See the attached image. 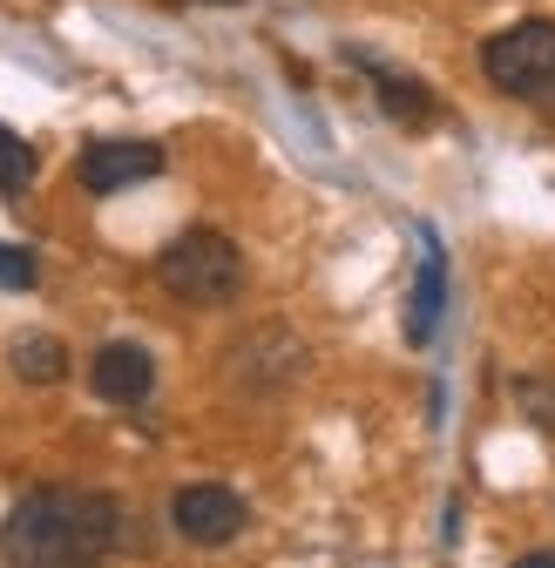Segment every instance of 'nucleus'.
Instances as JSON below:
<instances>
[{
  "mask_svg": "<svg viewBox=\"0 0 555 568\" xmlns=\"http://www.w3.org/2000/svg\"><path fill=\"white\" fill-rule=\"evenodd\" d=\"M129 535V515L102 487H34L0 521L8 568H102Z\"/></svg>",
  "mask_w": 555,
  "mask_h": 568,
  "instance_id": "obj_1",
  "label": "nucleus"
},
{
  "mask_svg": "<svg viewBox=\"0 0 555 568\" xmlns=\"http://www.w3.org/2000/svg\"><path fill=\"white\" fill-rule=\"evenodd\" d=\"M157 284H163L176 305H203V312L231 305L244 292V251L224 231L196 224V231H183V237H170L157 251Z\"/></svg>",
  "mask_w": 555,
  "mask_h": 568,
  "instance_id": "obj_2",
  "label": "nucleus"
},
{
  "mask_svg": "<svg viewBox=\"0 0 555 568\" xmlns=\"http://www.w3.org/2000/svg\"><path fill=\"white\" fill-rule=\"evenodd\" d=\"M481 75H488L502 95H548L555 89V21L528 14V21H508L502 34L481 41Z\"/></svg>",
  "mask_w": 555,
  "mask_h": 568,
  "instance_id": "obj_3",
  "label": "nucleus"
},
{
  "mask_svg": "<svg viewBox=\"0 0 555 568\" xmlns=\"http://www.w3.org/2000/svg\"><path fill=\"white\" fill-rule=\"evenodd\" d=\"M170 528L196 548H224L251 528V508H244V494L238 487H218V480H190L170 494Z\"/></svg>",
  "mask_w": 555,
  "mask_h": 568,
  "instance_id": "obj_4",
  "label": "nucleus"
},
{
  "mask_svg": "<svg viewBox=\"0 0 555 568\" xmlns=\"http://www.w3.org/2000/svg\"><path fill=\"white\" fill-rule=\"evenodd\" d=\"M75 176H82L89 196H115V190H129V183H150V176H163V142L102 135V142H89V150H82Z\"/></svg>",
  "mask_w": 555,
  "mask_h": 568,
  "instance_id": "obj_5",
  "label": "nucleus"
},
{
  "mask_svg": "<svg viewBox=\"0 0 555 568\" xmlns=\"http://www.w3.org/2000/svg\"><path fill=\"white\" fill-rule=\"evenodd\" d=\"M299 366H305V345H299L285 325H258L251 338L231 345V379L251 386V393H271V386L299 379Z\"/></svg>",
  "mask_w": 555,
  "mask_h": 568,
  "instance_id": "obj_6",
  "label": "nucleus"
},
{
  "mask_svg": "<svg viewBox=\"0 0 555 568\" xmlns=\"http://www.w3.org/2000/svg\"><path fill=\"white\" fill-rule=\"evenodd\" d=\"M89 386L109 406H143L157 393V359H150L143 345H129V338H109L95 359H89Z\"/></svg>",
  "mask_w": 555,
  "mask_h": 568,
  "instance_id": "obj_7",
  "label": "nucleus"
},
{
  "mask_svg": "<svg viewBox=\"0 0 555 568\" xmlns=\"http://www.w3.org/2000/svg\"><path fill=\"white\" fill-rule=\"evenodd\" d=\"M441 312H447V251L427 231L421 237V277H413V292H406V345H434Z\"/></svg>",
  "mask_w": 555,
  "mask_h": 568,
  "instance_id": "obj_8",
  "label": "nucleus"
},
{
  "mask_svg": "<svg viewBox=\"0 0 555 568\" xmlns=\"http://www.w3.org/2000/svg\"><path fill=\"white\" fill-rule=\"evenodd\" d=\"M353 61L373 75V95H380L386 122H400V129H427V122H441V102H434V89H427V82L393 75V68H380L373 54H353Z\"/></svg>",
  "mask_w": 555,
  "mask_h": 568,
  "instance_id": "obj_9",
  "label": "nucleus"
},
{
  "mask_svg": "<svg viewBox=\"0 0 555 568\" xmlns=\"http://www.w3.org/2000/svg\"><path fill=\"white\" fill-rule=\"evenodd\" d=\"M8 366H14V379H28V386H61V379H68V345H61L54 332H21V338L8 345Z\"/></svg>",
  "mask_w": 555,
  "mask_h": 568,
  "instance_id": "obj_10",
  "label": "nucleus"
},
{
  "mask_svg": "<svg viewBox=\"0 0 555 568\" xmlns=\"http://www.w3.org/2000/svg\"><path fill=\"white\" fill-rule=\"evenodd\" d=\"M34 170H41L34 142H21L8 122H0V190H28V183H34Z\"/></svg>",
  "mask_w": 555,
  "mask_h": 568,
  "instance_id": "obj_11",
  "label": "nucleus"
},
{
  "mask_svg": "<svg viewBox=\"0 0 555 568\" xmlns=\"http://www.w3.org/2000/svg\"><path fill=\"white\" fill-rule=\"evenodd\" d=\"M515 406H522V419L535 434L555 440V379H515Z\"/></svg>",
  "mask_w": 555,
  "mask_h": 568,
  "instance_id": "obj_12",
  "label": "nucleus"
},
{
  "mask_svg": "<svg viewBox=\"0 0 555 568\" xmlns=\"http://www.w3.org/2000/svg\"><path fill=\"white\" fill-rule=\"evenodd\" d=\"M34 277H41V264H34L28 251L0 244V284H8V292H34Z\"/></svg>",
  "mask_w": 555,
  "mask_h": 568,
  "instance_id": "obj_13",
  "label": "nucleus"
},
{
  "mask_svg": "<svg viewBox=\"0 0 555 568\" xmlns=\"http://www.w3.org/2000/svg\"><path fill=\"white\" fill-rule=\"evenodd\" d=\"M515 568H555V548H542V555H522Z\"/></svg>",
  "mask_w": 555,
  "mask_h": 568,
  "instance_id": "obj_14",
  "label": "nucleus"
},
{
  "mask_svg": "<svg viewBox=\"0 0 555 568\" xmlns=\"http://www.w3.org/2000/svg\"><path fill=\"white\" fill-rule=\"evenodd\" d=\"M211 8H244V0H211Z\"/></svg>",
  "mask_w": 555,
  "mask_h": 568,
  "instance_id": "obj_15",
  "label": "nucleus"
}]
</instances>
